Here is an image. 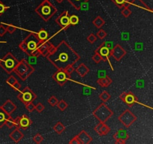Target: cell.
I'll return each instance as SVG.
<instances>
[{"label":"cell","instance_id":"1","mask_svg":"<svg viewBox=\"0 0 153 144\" xmlns=\"http://www.w3.org/2000/svg\"><path fill=\"white\" fill-rule=\"evenodd\" d=\"M52 61L58 68H66V66L73 63L75 60V55L71 50L67 48V50H64V47L60 46L56 53L50 57Z\"/></svg>","mask_w":153,"mask_h":144},{"label":"cell","instance_id":"2","mask_svg":"<svg viewBox=\"0 0 153 144\" xmlns=\"http://www.w3.org/2000/svg\"><path fill=\"white\" fill-rule=\"evenodd\" d=\"M36 11L44 20H48L55 13L56 9L54 7L53 5L50 3L48 0H44L37 8Z\"/></svg>","mask_w":153,"mask_h":144},{"label":"cell","instance_id":"3","mask_svg":"<svg viewBox=\"0 0 153 144\" xmlns=\"http://www.w3.org/2000/svg\"><path fill=\"white\" fill-rule=\"evenodd\" d=\"M58 22L63 26H66L69 24V18L67 17V11H64L58 19Z\"/></svg>","mask_w":153,"mask_h":144},{"label":"cell","instance_id":"4","mask_svg":"<svg viewBox=\"0 0 153 144\" xmlns=\"http://www.w3.org/2000/svg\"><path fill=\"white\" fill-rule=\"evenodd\" d=\"M68 1L76 9H79L84 3L87 2L89 0H68Z\"/></svg>","mask_w":153,"mask_h":144},{"label":"cell","instance_id":"5","mask_svg":"<svg viewBox=\"0 0 153 144\" xmlns=\"http://www.w3.org/2000/svg\"><path fill=\"white\" fill-rule=\"evenodd\" d=\"M146 8H149L152 10V0H140Z\"/></svg>","mask_w":153,"mask_h":144},{"label":"cell","instance_id":"6","mask_svg":"<svg viewBox=\"0 0 153 144\" xmlns=\"http://www.w3.org/2000/svg\"><path fill=\"white\" fill-rule=\"evenodd\" d=\"M78 22V17L76 15H73L69 17V23L73 25H76Z\"/></svg>","mask_w":153,"mask_h":144},{"label":"cell","instance_id":"7","mask_svg":"<svg viewBox=\"0 0 153 144\" xmlns=\"http://www.w3.org/2000/svg\"><path fill=\"white\" fill-rule=\"evenodd\" d=\"M46 37H47V33L45 31H41V32L39 33V38L40 39H46Z\"/></svg>","mask_w":153,"mask_h":144},{"label":"cell","instance_id":"8","mask_svg":"<svg viewBox=\"0 0 153 144\" xmlns=\"http://www.w3.org/2000/svg\"><path fill=\"white\" fill-rule=\"evenodd\" d=\"M31 95L29 93H25V94H24V95H23V99H24L25 101H29L31 100Z\"/></svg>","mask_w":153,"mask_h":144},{"label":"cell","instance_id":"9","mask_svg":"<svg viewBox=\"0 0 153 144\" xmlns=\"http://www.w3.org/2000/svg\"><path fill=\"white\" fill-rule=\"evenodd\" d=\"M108 53H109V51H108V50H107V48L103 47L101 50V54L102 56H107Z\"/></svg>","mask_w":153,"mask_h":144},{"label":"cell","instance_id":"10","mask_svg":"<svg viewBox=\"0 0 153 144\" xmlns=\"http://www.w3.org/2000/svg\"><path fill=\"white\" fill-rule=\"evenodd\" d=\"M65 79V74L62 72H60L58 74V80H64Z\"/></svg>","mask_w":153,"mask_h":144},{"label":"cell","instance_id":"11","mask_svg":"<svg viewBox=\"0 0 153 144\" xmlns=\"http://www.w3.org/2000/svg\"><path fill=\"white\" fill-rule=\"evenodd\" d=\"M133 101H134V98H133V96L128 95L127 97H126L125 101H126L127 103H129V104H131V102H133Z\"/></svg>","mask_w":153,"mask_h":144},{"label":"cell","instance_id":"12","mask_svg":"<svg viewBox=\"0 0 153 144\" xmlns=\"http://www.w3.org/2000/svg\"><path fill=\"white\" fill-rule=\"evenodd\" d=\"M21 125L23 126H27L29 125V119H23L21 120Z\"/></svg>","mask_w":153,"mask_h":144},{"label":"cell","instance_id":"13","mask_svg":"<svg viewBox=\"0 0 153 144\" xmlns=\"http://www.w3.org/2000/svg\"><path fill=\"white\" fill-rule=\"evenodd\" d=\"M5 8H6V7H5V6L2 2H0V14H2V13L5 11Z\"/></svg>","mask_w":153,"mask_h":144},{"label":"cell","instance_id":"14","mask_svg":"<svg viewBox=\"0 0 153 144\" xmlns=\"http://www.w3.org/2000/svg\"><path fill=\"white\" fill-rule=\"evenodd\" d=\"M116 5H122L125 3V0H114Z\"/></svg>","mask_w":153,"mask_h":144},{"label":"cell","instance_id":"15","mask_svg":"<svg viewBox=\"0 0 153 144\" xmlns=\"http://www.w3.org/2000/svg\"><path fill=\"white\" fill-rule=\"evenodd\" d=\"M6 65H7V67H8V68L12 67V66H13V62H12L11 60H8V61H6Z\"/></svg>","mask_w":153,"mask_h":144},{"label":"cell","instance_id":"16","mask_svg":"<svg viewBox=\"0 0 153 144\" xmlns=\"http://www.w3.org/2000/svg\"><path fill=\"white\" fill-rule=\"evenodd\" d=\"M5 119V116L3 115V113H0V122H3Z\"/></svg>","mask_w":153,"mask_h":144},{"label":"cell","instance_id":"17","mask_svg":"<svg viewBox=\"0 0 153 144\" xmlns=\"http://www.w3.org/2000/svg\"><path fill=\"white\" fill-rule=\"evenodd\" d=\"M57 1H58V2H62V1H63V0H57Z\"/></svg>","mask_w":153,"mask_h":144}]
</instances>
